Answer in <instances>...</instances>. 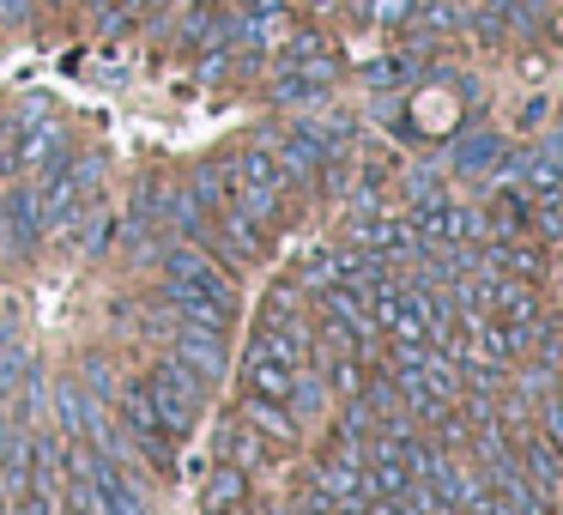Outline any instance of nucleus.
Listing matches in <instances>:
<instances>
[{
  "label": "nucleus",
  "instance_id": "f257e3e1",
  "mask_svg": "<svg viewBox=\"0 0 563 515\" xmlns=\"http://www.w3.org/2000/svg\"><path fill=\"white\" fill-rule=\"evenodd\" d=\"M146 394H152V413H158L164 437L183 442L188 430L200 425V406H207V382L195 376V370H183L176 358H158V364L146 370Z\"/></svg>",
  "mask_w": 563,
  "mask_h": 515
},
{
  "label": "nucleus",
  "instance_id": "f03ea898",
  "mask_svg": "<svg viewBox=\"0 0 563 515\" xmlns=\"http://www.w3.org/2000/svg\"><path fill=\"white\" fill-rule=\"evenodd\" d=\"M55 164H67V122H62V116H43V122L19 128L13 171L25 176V183H43V176H49Z\"/></svg>",
  "mask_w": 563,
  "mask_h": 515
},
{
  "label": "nucleus",
  "instance_id": "7ed1b4c3",
  "mask_svg": "<svg viewBox=\"0 0 563 515\" xmlns=\"http://www.w3.org/2000/svg\"><path fill=\"white\" fill-rule=\"evenodd\" d=\"M170 358L183 370H195L207 388H219L224 370H231V346H224V333L219 328H195V321H183V328H176V352Z\"/></svg>",
  "mask_w": 563,
  "mask_h": 515
},
{
  "label": "nucleus",
  "instance_id": "20e7f679",
  "mask_svg": "<svg viewBox=\"0 0 563 515\" xmlns=\"http://www.w3.org/2000/svg\"><path fill=\"white\" fill-rule=\"evenodd\" d=\"M122 418H128V430H134V442H140V449H146L158 467H170V461H176V442L164 437L158 413H152V394H146V382H134V388H122Z\"/></svg>",
  "mask_w": 563,
  "mask_h": 515
},
{
  "label": "nucleus",
  "instance_id": "39448f33",
  "mask_svg": "<svg viewBox=\"0 0 563 515\" xmlns=\"http://www.w3.org/2000/svg\"><path fill=\"white\" fill-rule=\"evenodd\" d=\"M86 473H91V485H98V497H103V515H146V497H140V485L122 473V461H115V454L91 449Z\"/></svg>",
  "mask_w": 563,
  "mask_h": 515
},
{
  "label": "nucleus",
  "instance_id": "423d86ee",
  "mask_svg": "<svg viewBox=\"0 0 563 515\" xmlns=\"http://www.w3.org/2000/svg\"><path fill=\"white\" fill-rule=\"evenodd\" d=\"M0 237L13 243V255H31V249H37V237H43V224H37V183H19L13 195L0 200Z\"/></svg>",
  "mask_w": 563,
  "mask_h": 515
},
{
  "label": "nucleus",
  "instance_id": "0eeeda50",
  "mask_svg": "<svg viewBox=\"0 0 563 515\" xmlns=\"http://www.w3.org/2000/svg\"><path fill=\"white\" fill-rule=\"evenodd\" d=\"M158 297H164V304H170L183 321H195V328H219V333H224V321H231V309H224V304H212V297L200 292V285H188V280H170V273H164Z\"/></svg>",
  "mask_w": 563,
  "mask_h": 515
},
{
  "label": "nucleus",
  "instance_id": "6e6552de",
  "mask_svg": "<svg viewBox=\"0 0 563 515\" xmlns=\"http://www.w3.org/2000/svg\"><path fill=\"white\" fill-rule=\"evenodd\" d=\"M503 158V134L497 128H466L449 146V171L454 176H490V164Z\"/></svg>",
  "mask_w": 563,
  "mask_h": 515
},
{
  "label": "nucleus",
  "instance_id": "1a4fd4ad",
  "mask_svg": "<svg viewBox=\"0 0 563 515\" xmlns=\"http://www.w3.org/2000/svg\"><path fill=\"white\" fill-rule=\"evenodd\" d=\"M478 273L485 280H539L545 261H539V249H521V243H485L478 249Z\"/></svg>",
  "mask_w": 563,
  "mask_h": 515
},
{
  "label": "nucleus",
  "instance_id": "9d476101",
  "mask_svg": "<svg viewBox=\"0 0 563 515\" xmlns=\"http://www.w3.org/2000/svg\"><path fill=\"white\" fill-rule=\"evenodd\" d=\"M62 437H55V430H31V491H37V497H55L62 503Z\"/></svg>",
  "mask_w": 563,
  "mask_h": 515
},
{
  "label": "nucleus",
  "instance_id": "9b49d317",
  "mask_svg": "<svg viewBox=\"0 0 563 515\" xmlns=\"http://www.w3.org/2000/svg\"><path fill=\"white\" fill-rule=\"evenodd\" d=\"M321 309H328V321H333V328H345L357 346L376 333V321H369V309H364V297H357V285H340V280H333L328 292H321Z\"/></svg>",
  "mask_w": 563,
  "mask_h": 515
},
{
  "label": "nucleus",
  "instance_id": "f8f14e48",
  "mask_svg": "<svg viewBox=\"0 0 563 515\" xmlns=\"http://www.w3.org/2000/svg\"><path fill=\"white\" fill-rule=\"evenodd\" d=\"M352 243L357 249H369V255H406V249H418L412 243V224L406 219H352Z\"/></svg>",
  "mask_w": 563,
  "mask_h": 515
},
{
  "label": "nucleus",
  "instance_id": "ddd939ff",
  "mask_svg": "<svg viewBox=\"0 0 563 515\" xmlns=\"http://www.w3.org/2000/svg\"><path fill=\"white\" fill-rule=\"evenodd\" d=\"M406 224H412V243H418V249L449 243V237H454V200L437 188L430 200H418V207H412V219H406Z\"/></svg>",
  "mask_w": 563,
  "mask_h": 515
},
{
  "label": "nucleus",
  "instance_id": "4468645a",
  "mask_svg": "<svg viewBox=\"0 0 563 515\" xmlns=\"http://www.w3.org/2000/svg\"><path fill=\"white\" fill-rule=\"evenodd\" d=\"M515 467H521V479H527V485H539L545 497L563 485V449H558V442H545V437H527Z\"/></svg>",
  "mask_w": 563,
  "mask_h": 515
},
{
  "label": "nucleus",
  "instance_id": "2eb2a0df",
  "mask_svg": "<svg viewBox=\"0 0 563 515\" xmlns=\"http://www.w3.org/2000/svg\"><path fill=\"white\" fill-rule=\"evenodd\" d=\"M490 316L497 321H515V328H527V321L539 316V297L527 280H490Z\"/></svg>",
  "mask_w": 563,
  "mask_h": 515
},
{
  "label": "nucleus",
  "instance_id": "dca6fc26",
  "mask_svg": "<svg viewBox=\"0 0 563 515\" xmlns=\"http://www.w3.org/2000/svg\"><path fill=\"white\" fill-rule=\"evenodd\" d=\"M243 497H249V473H243V467H231V461H219L207 473V515H231Z\"/></svg>",
  "mask_w": 563,
  "mask_h": 515
},
{
  "label": "nucleus",
  "instance_id": "f3484780",
  "mask_svg": "<svg viewBox=\"0 0 563 515\" xmlns=\"http://www.w3.org/2000/svg\"><path fill=\"white\" fill-rule=\"evenodd\" d=\"M103 176H110V152L91 146V152H79V158H67V183H74L79 207H91V200H98Z\"/></svg>",
  "mask_w": 563,
  "mask_h": 515
},
{
  "label": "nucleus",
  "instance_id": "a211bd4d",
  "mask_svg": "<svg viewBox=\"0 0 563 515\" xmlns=\"http://www.w3.org/2000/svg\"><path fill=\"white\" fill-rule=\"evenodd\" d=\"M243 413H249V425H255V430H267L273 442H297V418L285 413L279 401H261V394H249V401H243Z\"/></svg>",
  "mask_w": 563,
  "mask_h": 515
},
{
  "label": "nucleus",
  "instance_id": "6ab92c4d",
  "mask_svg": "<svg viewBox=\"0 0 563 515\" xmlns=\"http://www.w3.org/2000/svg\"><path fill=\"white\" fill-rule=\"evenodd\" d=\"M273 103H285V110H303V103H321L328 98V86H316V79H303L297 67H279V79H273V91H267Z\"/></svg>",
  "mask_w": 563,
  "mask_h": 515
},
{
  "label": "nucleus",
  "instance_id": "aec40b11",
  "mask_svg": "<svg viewBox=\"0 0 563 515\" xmlns=\"http://www.w3.org/2000/svg\"><path fill=\"white\" fill-rule=\"evenodd\" d=\"M369 430H376V413H369L364 394H345L340 418H333V442H364Z\"/></svg>",
  "mask_w": 563,
  "mask_h": 515
},
{
  "label": "nucleus",
  "instance_id": "412c9836",
  "mask_svg": "<svg viewBox=\"0 0 563 515\" xmlns=\"http://www.w3.org/2000/svg\"><path fill=\"white\" fill-rule=\"evenodd\" d=\"M291 376H297V364H249V394H261V401H279L285 406V394H291Z\"/></svg>",
  "mask_w": 563,
  "mask_h": 515
},
{
  "label": "nucleus",
  "instance_id": "4be33fe9",
  "mask_svg": "<svg viewBox=\"0 0 563 515\" xmlns=\"http://www.w3.org/2000/svg\"><path fill=\"white\" fill-rule=\"evenodd\" d=\"M224 461L243 467V473H249V467H261V437H255V425H231V430H224Z\"/></svg>",
  "mask_w": 563,
  "mask_h": 515
},
{
  "label": "nucleus",
  "instance_id": "5701e85b",
  "mask_svg": "<svg viewBox=\"0 0 563 515\" xmlns=\"http://www.w3.org/2000/svg\"><path fill=\"white\" fill-rule=\"evenodd\" d=\"M466 382H473V394H503V382H509V370L497 364V358H466Z\"/></svg>",
  "mask_w": 563,
  "mask_h": 515
},
{
  "label": "nucleus",
  "instance_id": "b1692460",
  "mask_svg": "<svg viewBox=\"0 0 563 515\" xmlns=\"http://www.w3.org/2000/svg\"><path fill=\"white\" fill-rule=\"evenodd\" d=\"M79 388H86L91 401H115V376H110V364H103V358H86V364H79Z\"/></svg>",
  "mask_w": 563,
  "mask_h": 515
},
{
  "label": "nucleus",
  "instance_id": "393cba45",
  "mask_svg": "<svg viewBox=\"0 0 563 515\" xmlns=\"http://www.w3.org/2000/svg\"><path fill=\"white\" fill-rule=\"evenodd\" d=\"M412 7H418V0H364V13L376 19L382 31H400L406 19H412Z\"/></svg>",
  "mask_w": 563,
  "mask_h": 515
},
{
  "label": "nucleus",
  "instance_id": "a878e982",
  "mask_svg": "<svg viewBox=\"0 0 563 515\" xmlns=\"http://www.w3.org/2000/svg\"><path fill=\"white\" fill-rule=\"evenodd\" d=\"M19 388H25V425H43V394H49V376H43L37 364H25V382H19Z\"/></svg>",
  "mask_w": 563,
  "mask_h": 515
},
{
  "label": "nucleus",
  "instance_id": "bb28decb",
  "mask_svg": "<svg viewBox=\"0 0 563 515\" xmlns=\"http://www.w3.org/2000/svg\"><path fill=\"white\" fill-rule=\"evenodd\" d=\"M328 50V37H321V31H297L291 43H285V67H303L309 55H321Z\"/></svg>",
  "mask_w": 563,
  "mask_h": 515
},
{
  "label": "nucleus",
  "instance_id": "cd10ccee",
  "mask_svg": "<svg viewBox=\"0 0 563 515\" xmlns=\"http://www.w3.org/2000/svg\"><path fill=\"white\" fill-rule=\"evenodd\" d=\"M461 25L473 31V37L485 43V50H497V43H503V19L490 13V7H478V13H473V19H461Z\"/></svg>",
  "mask_w": 563,
  "mask_h": 515
},
{
  "label": "nucleus",
  "instance_id": "c85d7f7f",
  "mask_svg": "<svg viewBox=\"0 0 563 515\" xmlns=\"http://www.w3.org/2000/svg\"><path fill=\"white\" fill-rule=\"evenodd\" d=\"M43 116H55L49 98H43V91H31V98H19L13 110H7V122H13V128H31V122H43Z\"/></svg>",
  "mask_w": 563,
  "mask_h": 515
},
{
  "label": "nucleus",
  "instance_id": "c756f323",
  "mask_svg": "<svg viewBox=\"0 0 563 515\" xmlns=\"http://www.w3.org/2000/svg\"><path fill=\"white\" fill-rule=\"evenodd\" d=\"M406 195H412V207H418V200L437 195V164H418V171L406 176Z\"/></svg>",
  "mask_w": 563,
  "mask_h": 515
},
{
  "label": "nucleus",
  "instance_id": "7c9ffc66",
  "mask_svg": "<svg viewBox=\"0 0 563 515\" xmlns=\"http://www.w3.org/2000/svg\"><path fill=\"white\" fill-rule=\"evenodd\" d=\"M545 430H551V442L563 449V401H551V394H545Z\"/></svg>",
  "mask_w": 563,
  "mask_h": 515
},
{
  "label": "nucleus",
  "instance_id": "2f4dec72",
  "mask_svg": "<svg viewBox=\"0 0 563 515\" xmlns=\"http://www.w3.org/2000/svg\"><path fill=\"white\" fill-rule=\"evenodd\" d=\"M243 13H255V19H267V25H273V19L285 13V0H243Z\"/></svg>",
  "mask_w": 563,
  "mask_h": 515
},
{
  "label": "nucleus",
  "instance_id": "473e14b6",
  "mask_svg": "<svg viewBox=\"0 0 563 515\" xmlns=\"http://www.w3.org/2000/svg\"><path fill=\"white\" fill-rule=\"evenodd\" d=\"M0 515H13V497H7V485H0Z\"/></svg>",
  "mask_w": 563,
  "mask_h": 515
},
{
  "label": "nucleus",
  "instance_id": "72a5a7b5",
  "mask_svg": "<svg viewBox=\"0 0 563 515\" xmlns=\"http://www.w3.org/2000/svg\"><path fill=\"white\" fill-rule=\"evenodd\" d=\"M183 7H207V0H183Z\"/></svg>",
  "mask_w": 563,
  "mask_h": 515
},
{
  "label": "nucleus",
  "instance_id": "f704fd0d",
  "mask_svg": "<svg viewBox=\"0 0 563 515\" xmlns=\"http://www.w3.org/2000/svg\"><path fill=\"white\" fill-rule=\"evenodd\" d=\"M309 7H328V0H309Z\"/></svg>",
  "mask_w": 563,
  "mask_h": 515
},
{
  "label": "nucleus",
  "instance_id": "c9c22d12",
  "mask_svg": "<svg viewBox=\"0 0 563 515\" xmlns=\"http://www.w3.org/2000/svg\"><path fill=\"white\" fill-rule=\"evenodd\" d=\"M43 7H62V0H43Z\"/></svg>",
  "mask_w": 563,
  "mask_h": 515
}]
</instances>
